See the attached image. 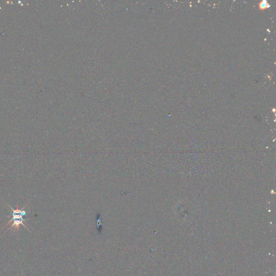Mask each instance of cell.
Segmentation results:
<instances>
[{
    "label": "cell",
    "mask_w": 276,
    "mask_h": 276,
    "mask_svg": "<svg viewBox=\"0 0 276 276\" xmlns=\"http://www.w3.org/2000/svg\"><path fill=\"white\" fill-rule=\"evenodd\" d=\"M267 2L266 1H261L259 4V7L262 9H265V8L267 7Z\"/></svg>",
    "instance_id": "cell-2"
},
{
    "label": "cell",
    "mask_w": 276,
    "mask_h": 276,
    "mask_svg": "<svg viewBox=\"0 0 276 276\" xmlns=\"http://www.w3.org/2000/svg\"><path fill=\"white\" fill-rule=\"evenodd\" d=\"M6 203L7 204V205L8 206V207H10L11 210L13 211V213L11 214V219L7 223V224L4 227V228H5L7 226H8L10 223H12V224L8 228V230H10L11 229H13V228L14 229V230L19 231V229H20V225H22V226H24L25 228H26V229H28V228L26 227V226H25V224H24V222L26 223V222H25V220L23 218V216H24L25 214H26V212H25V211L24 210V209L25 208V207H26V206H28V203H27L26 205L24 207H23V209L22 210H20L19 209L18 205H17V208H16V209H13L10 207L9 205H8L7 203Z\"/></svg>",
    "instance_id": "cell-1"
}]
</instances>
